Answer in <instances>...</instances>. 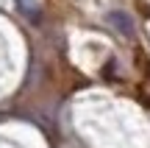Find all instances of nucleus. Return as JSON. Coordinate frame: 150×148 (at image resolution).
I'll list each match as a JSON object with an SVG mask.
<instances>
[{
    "mask_svg": "<svg viewBox=\"0 0 150 148\" xmlns=\"http://www.w3.org/2000/svg\"><path fill=\"white\" fill-rule=\"evenodd\" d=\"M108 22H111L120 34H134V22H131V17L125 14V11H111V14H108Z\"/></svg>",
    "mask_w": 150,
    "mask_h": 148,
    "instance_id": "nucleus-1",
    "label": "nucleus"
}]
</instances>
